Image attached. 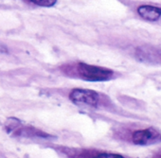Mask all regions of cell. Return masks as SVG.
Listing matches in <instances>:
<instances>
[{"mask_svg":"<svg viewBox=\"0 0 161 158\" xmlns=\"http://www.w3.org/2000/svg\"><path fill=\"white\" fill-rule=\"evenodd\" d=\"M77 71L80 78L89 82H105L110 80L114 74L113 71L108 68L91 65L85 63H78Z\"/></svg>","mask_w":161,"mask_h":158,"instance_id":"obj_1","label":"cell"},{"mask_svg":"<svg viewBox=\"0 0 161 158\" xmlns=\"http://www.w3.org/2000/svg\"><path fill=\"white\" fill-rule=\"evenodd\" d=\"M70 101L78 106L97 107L100 101V96L97 92L89 89H73L69 95Z\"/></svg>","mask_w":161,"mask_h":158,"instance_id":"obj_2","label":"cell"},{"mask_svg":"<svg viewBox=\"0 0 161 158\" xmlns=\"http://www.w3.org/2000/svg\"><path fill=\"white\" fill-rule=\"evenodd\" d=\"M132 140L136 145H149L161 141V130L155 128H147L137 130L132 135Z\"/></svg>","mask_w":161,"mask_h":158,"instance_id":"obj_3","label":"cell"},{"mask_svg":"<svg viewBox=\"0 0 161 158\" xmlns=\"http://www.w3.org/2000/svg\"><path fill=\"white\" fill-rule=\"evenodd\" d=\"M136 57L147 64H161V50L152 46H142L136 48Z\"/></svg>","mask_w":161,"mask_h":158,"instance_id":"obj_4","label":"cell"},{"mask_svg":"<svg viewBox=\"0 0 161 158\" xmlns=\"http://www.w3.org/2000/svg\"><path fill=\"white\" fill-rule=\"evenodd\" d=\"M137 14L147 21H156L161 16V8L152 5H142L137 8Z\"/></svg>","mask_w":161,"mask_h":158,"instance_id":"obj_5","label":"cell"},{"mask_svg":"<svg viewBox=\"0 0 161 158\" xmlns=\"http://www.w3.org/2000/svg\"><path fill=\"white\" fill-rule=\"evenodd\" d=\"M32 3L41 7H52L56 4L57 0H31Z\"/></svg>","mask_w":161,"mask_h":158,"instance_id":"obj_6","label":"cell"},{"mask_svg":"<svg viewBox=\"0 0 161 158\" xmlns=\"http://www.w3.org/2000/svg\"><path fill=\"white\" fill-rule=\"evenodd\" d=\"M93 158H125V157L120 154H117V153L103 152V153H97Z\"/></svg>","mask_w":161,"mask_h":158,"instance_id":"obj_7","label":"cell"},{"mask_svg":"<svg viewBox=\"0 0 161 158\" xmlns=\"http://www.w3.org/2000/svg\"><path fill=\"white\" fill-rule=\"evenodd\" d=\"M153 158H161V150H160V151H159V152H158V153H157Z\"/></svg>","mask_w":161,"mask_h":158,"instance_id":"obj_8","label":"cell"}]
</instances>
